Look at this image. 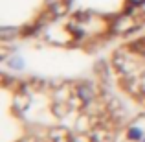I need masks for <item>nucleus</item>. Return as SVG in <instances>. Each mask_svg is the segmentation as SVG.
Instances as JSON below:
<instances>
[{
  "label": "nucleus",
  "mask_w": 145,
  "mask_h": 142,
  "mask_svg": "<svg viewBox=\"0 0 145 142\" xmlns=\"http://www.w3.org/2000/svg\"><path fill=\"white\" fill-rule=\"evenodd\" d=\"M132 4H142V2H145V0H131Z\"/></svg>",
  "instance_id": "nucleus-5"
},
{
  "label": "nucleus",
  "mask_w": 145,
  "mask_h": 142,
  "mask_svg": "<svg viewBox=\"0 0 145 142\" xmlns=\"http://www.w3.org/2000/svg\"><path fill=\"white\" fill-rule=\"evenodd\" d=\"M142 137V131H140L138 127H131V131H129V139H140Z\"/></svg>",
  "instance_id": "nucleus-4"
},
{
  "label": "nucleus",
  "mask_w": 145,
  "mask_h": 142,
  "mask_svg": "<svg viewBox=\"0 0 145 142\" xmlns=\"http://www.w3.org/2000/svg\"><path fill=\"white\" fill-rule=\"evenodd\" d=\"M143 142H145V139H143Z\"/></svg>",
  "instance_id": "nucleus-6"
},
{
  "label": "nucleus",
  "mask_w": 145,
  "mask_h": 142,
  "mask_svg": "<svg viewBox=\"0 0 145 142\" xmlns=\"http://www.w3.org/2000/svg\"><path fill=\"white\" fill-rule=\"evenodd\" d=\"M17 33V30L15 28H7V26H4L2 30H0V37H2V41H9L11 35H15Z\"/></svg>",
  "instance_id": "nucleus-2"
},
{
  "label": "nucleus",
  "mask_w": 145,
  "mask_h": 142,
  "mask_svg": "<svg viewBox=\"0 0 145 142\" xmlns=\"http://www.w3.org/2000/svg\"><path fill=\"white\" fill-rule=\"evenodd\" d=\"M9 67H13V68H22V67H24V61H22L18 55H15L13 59L9 61Z\"/></svg>",
  "instance_id": "nucleus-3"
},
{
  "label": "nucleus",
  "mask_w": 145,
  "mask_h": 142,
  "mask_svg": "<svg viewBox=\"0 0 145 142\" xmlns=\"http://www.w3.org/2000/svg\"><path fill=\"white\" fill-rule=\"evenodd\" d=\"M77 96L81 98V102H85V103L94 102V90H92V87H90L88 83L77 85Z\"/></svg>",
  "instance_id": "nucleus-1"
}]
</instances>
